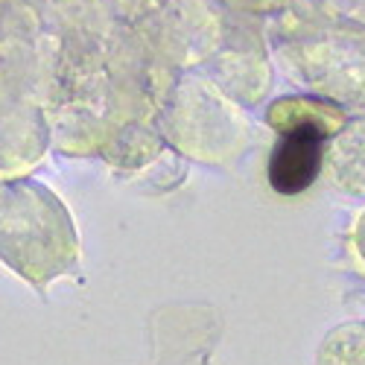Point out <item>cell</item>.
Returning <instances> with one entry per match:
<instances>
[{
	"mask_svg": "<svg viewBox=\"0 0 365 365\" xmlns=\"http://www.w3.org/2000/svg\"><path fill=\"white\" fill-rule=\"evenodd\" d=\"M278 129L284 135L269 158V185L281 196H298L316 181L324 140L336 132V126L322 114H304L278 123Z\"/></svg>",
	"mask_w": 365,
	"mask_h": 365,
	"instance_id": "obj_1",
	"label": "cell"
}]
</instances>
